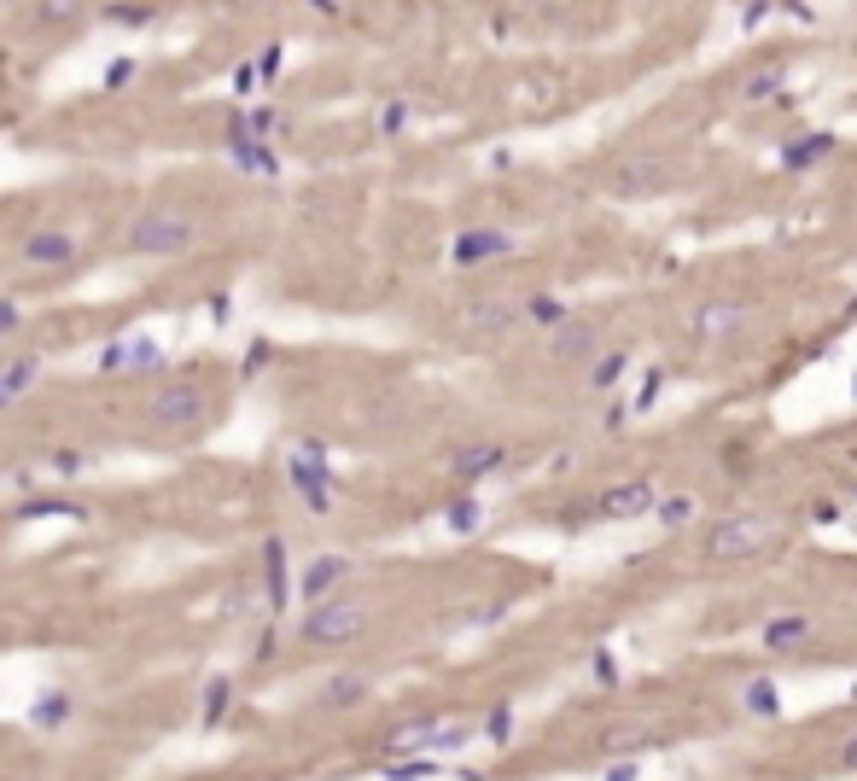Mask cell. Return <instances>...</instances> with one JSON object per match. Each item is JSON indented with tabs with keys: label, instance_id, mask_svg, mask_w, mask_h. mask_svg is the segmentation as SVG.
I'll use <instances>...</instances> for the list:
<instances>
[{
	"label": "cell",
	"instance_id": "cell-16",
	"mask_svg": "<svg viewBox=\"0 0 857 781\" xmlns=\"http://www.w3.org/2000/svg\"><path fill=\"white\" fill-rule=\"evenodd\" d=\"M595 344V327L589 321H560V333H554V356H583Z\"/></svg>",
	"mask_w": 857,
	"mask_h": 781
},
{
	"label": "cell",
	"instance_id": "cell-25",
	"mask_svg": "<svg viewBox=\"0 0 857 781\" xmlns=\"http://www.w3.org/2000/svg\"><path fill=\"white\" fill-rule=\"evenodd\" d=\"M484 735H490V741H508V735H514V712H508V706H496V712L484 717Z\"/></svg>",
	"mask_w": 857,
	"mask_h": 781
},
{
	"label": "cell",
	"instance_id": "cell-39",
	"mask_svg": "<svg viewBox=\"0 0 857 781\" xmlns=\"http://www.w3.org/2000/svg\"><path fill=\"white\" fill-rule=\"evenodd\" d=\"M852 391H857V379H852Z\"/></svg>",
	"mask_w": 857,
	"mask_h": 781
},
{
	"label": "cell",
	"instance_id": "cell-37",
	"mask_svg": "<svg viewBox=\"0 0 857 781\" xmlns=\"http://www.w3.org/2000/svg\"><path fill=\"white\" fill-rule=\"evenodd\" d=\"M636 776H642L636 764H613V770H607V781H636Z\"/></svg>",
	"mask_w": 857,
	"mask_h": 781
},
{
	"label": "cell",
	"instance_id": "cell-27",
	"mask_svg": "<svg viewBox=\"0 0 857 781\" xmlns=\"http://www.w3.org/2000/svg\"><path fill=\"white\" fill-rule=\"evenodd\" d=\"M688 513H694V502H688V496H671V502H659V519H665V525H688Z\"/></svg>",
	"mask_w": 857,
	"mask_h": 781
},
{
	"label": "cell",
	"instance_id": "cell-8",
	"mask_svg": "<svg viewBox=\"0 0 857 781\" xmlns=\"http://www.w3.org/2000/svg\"><path fill=\"white\" fill-rule=\"evenodd\" d=\"M508 251H514V239L502 234V228H467V234L455 239V251H449V257H455L461 269H473V263H490V257H508Z\"/></svg>",
	"mask_w": 857,
	"mask_h": 781
},
{
	"label": "cell",
	"instance_id": "cell-3",
	"mask_svg": "<svg viewBox=\"0 0 857 781\" xmlns=\"http://www.w3.org/2000/svg\"><path fill=\"white\" fill-rule=\"evenodd\" d=\"M286 473H292V484L304 490L309 513L333 508V478H327V449H321V443H298V455L286 461Z\"/></svg>",
	"mask_w": 857,
	"mask_h": 781
},
{
	"label": "cell",
	"instance_id": "cell-2",
	"mask_svg": "<svg viewBox=\"0 0 857 781\" xmlns=\"http://www.w3.org/2000/svg\"><path fill=\"white\" fill-rule=\"evenodd\" d=\"M362 630H368V607H362V601H344V595L315 601V607L304 612V642L309 647H344V642H356Z\"/></svg>",
	"mask_w": 857,
	"mask_h": 781
},
{
	"label": "cell",
	"instance_id": "cell-4",
	"mask_svg": "<svg viewBox=\"0 0 857 781\" xmlns=\"http://www.w3.org/2000/svg\"><path fill=\"white\" fill-rule=\"evenodd\" d=\"M764 543H770V525H764V519H753V513H741V519H723V525H712L706 554H712V560H747V554H758Z\"/></svg>",
	"mask_w": 857,
	"mask_h": 781
},
{
	"label": "cell",
	"instance_id": "cell-30",
	"mask_svg": "<svg viewBox=\"0 0 857 781\" xmlns=\"http://www.w3.org/2000/svg\"><path fill=\"white\" fill-rule=\"evenodd\" d=\"M129 76H135V59H117V65L105 70V88L117 94V88H129Z\"/></svg>",
	"mask_w": 857,
	"mask_h": 781
},
{
	"label": "cell",
	"instance_id": "cell-36",
	"mask_svg": "<svg viewBox=\"0 0 857 781\" xmlns=\"http://www.w3.org/2000/svg\"><path fill=\"white\" fill-rule=\"evenodd\" d=\"M18 321H24V315H18V304H0V333H12Z\"/></svg>",
	"mask_w": 857,
	"mask_h": 781
},
{
	"label": "cell",
	"instance_id": "cell-15",
	"mask_svg": "<svg viewBox=\"0 0 857 781\" xmlns=\"http://www.w3.org/2000/svg\"><path fill=\"white\" fill-rule=\"evenodd\" d=\"M811 636V618H770L764 624V647H799Z\"/></svg>",
	"mask_w": 857,
	"mask_h": 781
},
{
	"label": "cell",
	"instance_id": "cell-14",
	"mask_svg": "<svg viewBox=\"0 0 857 781\" xmlns=\"http://www.w3.org/2000/svg\"><path fill=\"white\" fill-rule=\"evenodd\" d=\"M741 327V309L735 304H706L694 315V333H706V339H718V333H735Z\"/></svg>",
	"mask_w": 857,
	"mask_h": 781
},
{
	"label": "cell",
	"instance_id": "cell-31",
	"mask_svg": "<svg viewBox=\"0 0 857 781\" xmlns=\"http://www.w3.org/2000/svg\"><path fill=\"white\" fill-rule=\"evenodd\" d=\"M403 123H409V105H385V111H379V129H385V135H397Z\"/></svg>",
	"mask_w": 857,
	"mask_h": 781
},
{
	"label": "cell",
	"instance_id": "cell-17",
	"mask_svg": "<svg viewBox=\"0 0 857 781\" xmlns=\"http://www.w3.org/2000/svg\"><path fill=\"white\" fill-rule=\"evenodd\" d=\"M828 152V135H805V140H793V146H782V164L788 170H805V164H817Z\"/></svg>",
	"mask_w": 857,
	"mask_h": 781
},
{
	"label": "cell",
	"instance_id": "cell-7",
	"mask_svg": "<svg viewBox=\"0 0 857 781\" xmlns=\"http://www.w3.org/2000/svg\"><path fill=\"white\" fill-rule=\"evenodd\" d=\"M164 362V350L152 339H117V344H105L100 350V374H146V368H158Z\"/></svg>",
	"mask_w": 857,
	"mask_h": 781
},
{
	"label": "cell",
	"instance_id": "cell-34",
	"mask_svg": "<svg viewBox=\"0 0 857 781\" xmlns=\"http://www.w3.org/2000/svg\"><path fill=\"white\" fill-rule=\"evenodd\" d=\"M653 397H659V374L642 379V397H636V408H653Z\"/></svg>",
	"mask_w": 857,
	"mask_h": 781
},
{
	"label": "cell",
	"instance_id": "cell-11",
	"mask_svg": "<svg viewBox=\"0 0 857 781\" xmlns=\"http://www.w3.org/2000/svg\"><path fill=\"white\" fill-rule=\"evenodd\" d=\"M35 374H41V350H18V356L0 368V408L18 403V397L35 385Z\"/></svg>",
	"mask_w": 857,
	"mask_h": 781
},
{
	"label": "cell",
	"instance_id": "cell-32",
	"mask_svg": "<svg viewBox=\"0 0 857 781\" xmlns=\"http://www.w3.org/2000/svg\"><path fill=\"white\" fill-rule=\"evenodd\" d=\"M776 82H782L776 70H764V76H753V82H747V100H764V94H776Z\"/></svg>",
	"mask_w": 857,
	"mask_h": 781
},
{
	"label": "cell",
	"instance_id": "cell-35",
	"mask_svg": "<svg viewBox=\"0 0 857 781\" xmlns=\"http://www.w3.org/2000/svg\"><path fill=\"white\" fill-rule=\"evenodd\" d=\"M764 18H770V6H764V0H758V6H747V12H741V24H747V30H753V24H764Z\"/></svg>",
	"mask_w": 857,
	"mask_h": 781
},
{
	"label": "cell",
	"instance_id": "cell-20",
	"mask_svg": "<svg viewBox=\"0 0 857 781\" xmlns=\"http://www.w3.org/2000/svg\"><path fill=\"white\" fill-rule=\"evenodd\" d=\"M508 321H514V309H508V304H496V298L473 304V327H479V333H502Z\"/></svg>",
	"mask_w": 857,
	"mask_h": 781
},
{
	"label": "cell",
	"instance_id": "cell-18",
	"mask_svg": "<svg viewBox=\"0 0 857 781\" xmlns=\"http://www.w3.org/2000/svg\"><path fill=\"white\" fill-rule=\"evenodd\" d=\"M65 717H70L65 694H41V700H35V712H30V723H35V729H59Z\"/></svg>",
	"mask_w": 857,
	"mask_h": 781
},
{
	"label": "cell",
	"instance_id": "cell-26",
	"mask_svg": "<svg viewBox=\"0 0 857 781\" xmlns=\"http://www.w3.org/2000/svg\"><path fill=\"white\" fill-rule=\"evenodd\" d=\"M385 776H391V781H420V776H432V758H409V764H391Z\"/></svg>",
	"mask_w": 857,
	"mask_h": 781
},
{
	"label": "cell",
	"instance_id": "cell-23",
	"mask_svg": "<svg viewBox=\"0 0 857 781\" xmlns=\"http://www.w3.org/2000/svg\"><path fill=\"white\" fill-rule=\"evenodd\" d=\"M747 706H753V712H764V717H776V712H782V700H776V688H770V682H764V677H753V682H747Z\"/></svg>",
	"mask_w": 857,
	"mask_h": 781
},
{
	"label": "cell",
	"instance_id": "cell-1",
	"mask_svg": "<svg viewBox=\"0 0 857 781\" xmlns=\"http://www.w3.org/2000/svg\"><path fill=\"white\" fill-rule=\"evenodd\" d=\"M193 216L187 210H140L135 222H129V251L140 257H175V251H187L193 245Z\"/></svg>",
	"mask_w": 857,
	"mask_h": 781
},
{
	"label": "cell",
	"instance_id": "cell-24",
	"mask_svg": "<svg viewBox=\"0 0 857 781\" xmlns=\"http://www.w3.org/2000/svg\"><path fill=\"white\" fill-rule=\"evenodd\" d=\"M525 315H531V321H543V327H560V321H566V304H560V298H531Z\"/></svg>",
	"mask_w": 857,
	"mask_h": 781
},
{
	"label": "cell",
	"instance_id": "cell-19",
	"mask_svg": "<svg viewBox=\"0 0 857 781\" xmlns=\"http://www.w3.org/2000/svg\"><path fill=\"white\" fill-rule=\"evenodd\" d=\"M263 566H269V601H275V607H286V566H280V537H269V543H263Z\"/></svg>",
	"mask_w": 857,
	"mask_h": 781
},
{
	"label": "cell",
	"instance_id": "cell-29",
	"mask_svg": "<svg viewBox=\"0 0 857 781\" xmlns=\"http://www.w3.org/2000/svg\"><path fill=\"white\" fill-rule=\"evenodd\" d=\"M618 374H624V350H613V356H601V368H595V385H613Z\"/></svg>",
	"mask_w": 857,
	"mask_h": 781
},
{
	"label": "cell",
	"instance_id": "cell-9",
	"mask_svg": "<svg viewBox=\"0 0 857 781\" xmlns=\"http://www.w3.org/2000/svg\"><path fill=\"white\" fill-rule=\"evenodd\" d=\"M350 578V560L344 554H315L309 560V572H304V601L315 607V601H333V589Z\"/></svg>",
	"mask_w": 857,
	"mask_h": 781
},
{
	"label": "cell",
	"instance_id": "cell-22",
	"mask_svg": "<svg viewBox=\"0 0 857 781\" xmlns=\"http://www.w3.org/2000/svg\"><path fill=\"white\" fill-rule=\"evenodd\" d=\"M479 502H473V496H455V502H449V531H479Z\"/></svg>",
	"mask_w": 857,
	"mask_h": 781
},
{
	"label": "cell",
	"instance_id": "cell-5",
	"mask_svg": "<svg viewBox=\"0 0 857 781\" xmlns=\"http://www.w3.org/2000/svg\"><path fill=\"white\" fill-rule=\"evenodd\" d=\"M199 408H205L199 385H193V379H175V385H164V391H152L146 414H152V426H170V432H181V426H193V420H199Z\"/></svg>",
	"mask_w": 857,
	"mask_h": 781
},
{
	"label": "cell",
	"instance_id": "cell-6",
	"mask_svg": "<svg viewBox=\"0 0 857 781\" xmlns=\"http://www.w3.org/2000/svg\"><path fill=\"white\" fill-rule=\"evenodd\" d=\"M18 257H24L30 269H70V263H76V234L47 222V228H35V234L18 245Z\"/></svg>",
	"mask_w": 857,
	"mask_h": 781
},
{
	"label": "cell",
	"instance_id": "cell-21",
	"mask_svg": "<svg viewBox=\"0 0 857 781\" xmlns=\"http://www.w3.org/2000/svg\"><path fill=\"white\" fill-rule=\"evenodd\" d=\"M228 694H234V682H228V677H216L205 688V723H210V729H216V723H222V712H228Z\"/></svg>",
	"mask_w": 857,
	"mask_h": 781
},
{
	"label": "cell",
	"instance_id": "cell-28",
	"mask_svg": "<svg viewBox=\"0 0 857 781\" xmlns=\"http://www.w3.org/2000/svg\"><path fill=\"white\" fill-rule=\"evenodd\" d=\"M595 682H601V688H618V665H613V653H607V647L595 653Z\"/></svg>",
	"mask_w": 857,
	"mask_h": 781
},
{
	"label": "cell",
	"instance_id": "cell-33",
	"mask_svg": "<svg viewBox=\"0 0 857 781\" xmlns=\"http://www.w3.org/2000/svg\"><path fill=\"white\" fill-rule=\"evenodd\" d=\"M111 18H117V24H146V18H152V6H117Z\"/></svg>",
	"mask_w": 857,
	"mask_h": 781
},
{
	"label": "cell",
	"instance_id": "cell-10",
	"mask_svg": "<svg viewBox=\"0 0 857 781\" xmlns=\"http://www.w3.org/2000/svg\"><path fill=\"white\" fill-rule=\"evenodd\" d=\"M648 508H653V490L642 484V478H636V484H613V490L595 502L601 519H636V513H648Z\"/></svg>",
	"mask_w": 857,
	"mask_h": 781
},
{
	"label": "cell",
	"instance_id": "cell-13",
	"mask_svg": "<svg viewBox=\"0 0 857 781\" xmlns=\"http://www.w3.org/2000/svg\"><path fill=\"white\" fill-rule=\"evenodd\" d=\"M362 700H368V677H356V671H344V677H333L327 688H321V706H333V712L362 706Z\"/></svg>",
	"mask_w": 857,
	"mask_h": 781
},
{
	"label": "cell",
	"instance_id": "cell-38",
	"mask_svg": "<svg viewBox=\"0 0 857 781\" xmlns=\"http://www.w3.org/2000/svg\"><path fill=\"white\" fill-rule=\"evenodd\" d=\"M846 764H852V770H857V741H852V747H846Z\"/></svg>",
	"mask_w": 857,
	"mask_h": 781
},
{
	"label": "cell",
	"instance_id": "cell-12",
	"mask_svg": "<svg viewBox=\"0 0 857 781\" xmlns=\"http://www.w3.org/2000/svg\"><path fill=\"white\" fill-rule=\"evenodd\" d=\"M508 461V449L502 443H473V449H461L449 467H455V478H484V473H496Z\"/></svg>",
	"mask_w": 857,
	"mask_h": 781
}]
</instances>
